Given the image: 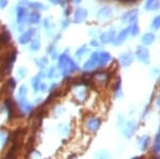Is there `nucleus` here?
<instances>
[{"mask_svg":"<svg viewBox=\"0 0 160 159\" xmlns=\"http://www.w3.org/2000/svg\"><path fill=\"white\" fill-rule=\"evenodd\" d=\"M98 67H102V66H100V63H99L98 52H93L89 60L84 63L83 68L86 71H93V70H95V68H98Z\"/></svg>","mask_w":160,"mask_h":159,"instance_id":"obj_6","label":"nucleus"},{"mask_svg":"<svg viewBox=\"0 0 160 159\" xmlns=\"http://www.w3.org/2000/svg\"><path fill=\"white\" fill-rule=\"evenodd\" d=\"M93 81L99 87H105L106 84L110 81V75L108 72H99V73H94L92 75Z\"/></svg>","mask_w":160,"mask_h":159,"instance_id":"obj_5","label":"nucleus"},{"mask_svg":"<svg viewBox=\"0 0 160 159\" xmlns=\"http://www.w3.org/2000/svg\"><path fill=\"white\" fill-rule=\"evenodd\" d=\"M68 159H76V156H72V157H69Z\"/></svg>","mask_w":160,"mask_h":159,"instance_id":"obj_47","label":"nucleus"},{"mask_svg":"<svg viewBox=\"0 0 160 159\" xmlns=\"http://www.w3.org/2000/svg\"><path fill=\"white\" fill-rule=\"evenodd\" d=\"M40 19H41V15L38 14V12L31 13L29 15V17H28V20H29L31 24H38V22H40Z\"/></svg>","mask_w":160,"mask_h":159,"instance_id":"obj_30","label":"nucleus"},{"mask_svg":"<svg viewBox=\"0 0 160 159\" xmlns=\"http://www.w3.org/2000/svg\"><path fill=\"white\" fill-rule=\"evenodd\" d=\"M153 159H160V156H155Z\"/></svg>","mask_w":160,"mask_h":159,"instance_id":"obj_46","label":"nucleus"},{"mask_svg":"<svg viewBox=\"0 0 160 159\" xmlns=\"http://www.w3.org/2000/svg\"><path fill=\"white\" fill-rule=\"evenodd\" d=\"M154 152L156 154H160V132L155 137V142H154Z\"/></svg>","mask_w":160,"mask_h":159,"instance_id":"obj_32","label":"nucleus"},{"mask_svg":"<svg viewBox=\"0 0 160 159\" xmlns=\"http://www.w3.org/2000/svg\"><path fill=\"white\" fill-rule=\"evenodd\" d=\"M137 15H138V11L137 10H131L130 12H127L122 17V20L127 22H135L137 19Z\"/></svg>","mask_w":160,"mask_h":159,"instance_id":"obj_20","label":"nucleus"},{"mask_svg":"<svg viewBox=\"0 0 160 159\" xmlns=\"http://www.w3.org/2000/svg\"><path fill=\"white\" fill-rule=\"evenodd\" d=\"M47 90H48V86L45 82H43V81H42V83H41V87H40V93H45Z\"/></svg>","mask_w":160,"mask_h":159,"instance_id":"obj_40","label":"nucleus"},{"mask_svg":"<svg viewBox=\"0 0 160 159\" xmlns=\"http://www.w3.org/2000/svg\"><path fill=\"white\" fill-rule=\"evenodd\" d=\"M136 57L140 62H142L143 64H149V51L148 48L143 47V46H139L136 50Z\"/></svg>","mask_w":160,"mask_h":159,"instance_id":"obj_7","label":"nucleus"},{"mask_svg":"<svg viewBox=\"0 0 160 159\" xmlns=\"http://www.w3.org/2000/svg\"><path fill=\"white\" fill-rule=\"evenodd\" d=\"M141 41H142V44L143 45H151L152 43L155 41V35L153 34V33L148 32L142 37Z\"/></svg>","mask_w":160,"mask_h":159,"instance_id":"obj_24","label":"nucleus"},{"mask_svg":"<svg viewBox=\"0 0 160 159\" xmlns=\"http://www.w3.org/2000/svg\"><path fill=\"white\" fill-rule=\"evenodd\" d=\"M125 123H126L125 117H124L123 114H118V119H117V125H118V127L120 128V129H122L123 126L125 125Z\"/></svg>","mask_w":160,"mask_h":159,"instance_id":"obj_33","label":"nucleus"},{"mask_svg":"<svg viewBox=\"0 0 160 159\" xmlns=\"http://www.w3.org/2000/svg\"><path fill=\"white\" fill-rule=\"evenodd\" d=\"M29 159H41V154L38 152V151H34L30 154Z\"/></svg>","mask_w":160,"mask_h":159,"instance_id":"obj_39","label":"nucleus"},{"mask_svg":"<svg viewBox=\"0 0 160 159\" xmlns=\"http://www.w3.org/2000/svg\"><path fill=\"white\" fill-rule=\"evenodd\" d=\"M137 128H138L137 122L133 121V120H130V121H126L125 125H124L123 128L121 129V132H122V135L126 139H130L137 132Z\"/></svg>","mask_w":160,"mask_h":159,"instance_id":"obj_4","label":"nucleus"},{"mask_svg":"<svg viewBox=\"0 0 160 159\" xmlns=\"http://www.w3.org/2000/svg\"><path fill=\"white\" fill-rule=\"evenodd\" d=\"M9 139H10L9 132H6L4 129H1V128H0V142H1V144L3 145V147L6 144H8Z\"/></svg>","mask_w":160,"mask_h":159,"instance_id":"obj_26","label":"nucleus"},{"mask_svg":"<svg viewBox=\"0 0 160 159\" xmlns=\"http://www.w3.org/2000/svg\"><path fill=\"white\" fill-rule=\"evenodd\" d=\"M26 17H27V10L24 7L19 6L17 7V22H18V24H22L26 19Z\"/></svg>","mask_w":160,"mask_h":159,"instance_id":"obj_23","label":"nucleus"},{"mask_svg":"<svg viewBox=\"0 0 160 159\" xmlns=\"http://www.w3.org/2000/svg\"><path fill=\"white\" fill-rule=\"evenodd\" d=\"M84 132H88L89 135H94L99 130L100 126H102V120L98 117L95 115H90L84 119L83 123H82Z\"/></svg>","mask_w":160,"mask_h":159,"instance_id":"obj_2","label":"nucleus"},{"mask_svg":"<svg viewBox=\"0 0 160 159\" xmlns=\"http://www.w3.org/2000/svg\"><path fill=\"white\" fill-rule=\"evenodd\" d=\"M156 105L158 107H160V93H159V95L157 96V98H156Z\"/></svg>","mask_w":160,"mask_h":159,"instance_id":"obj_44","label":"nucleus"},{"mask_svg":"<svg viewBox=\"0 0 160 159\" xmlns=\"http://www.w3.org/2000/svg\"><path fill=\"white\" fill-rule=\"evenodd\" d=\"M28 95V88L22 84V86L19 87L18 91H17V98H25Z\"/></svg>","mask_w":160,"mask_h":159,"instance_id":"obj_29","label":"nucleus"},{"mask_svg":"<svg viewBox=\"0 0 160 159\" xmlns=\"http://www.w3.org/2000/svg\"><path fill=\"white\" fill-rule=\"evenodd\" d=\"M35 63H37V65L38 66V67L43 70V68H45L46 66L48 65V59L45 58V57L37 59V60H35Z\"/></svg>","mask_w":160,"mask_h":159,"instance_id":"obj_31","label":"nucleus"},{"mask_svg":"<svg viewBox=\"0 0 160 159\" xmlns=\"http://www.w3.org/2000/svg\"><path fill=\"white\" fill-rule=\"evenodd\" d=\"M15 88H16V81H15L14 78H10L4 84V93H7L8 95H11L14 92Z\"/></svg>","mask_w":160,"mask_h":159,"instance_id":"obj_16","label":"nucleus"},{"mask_svg":"<svg viewBox=\"0 0 160 159\" xmlns=\"http://www.w3.org/2000/svg\"><path fill=\"white\" fill-rule=\"evenodd\" d=\"M88 96H89L88 90L84 87H82V83H78V87L75 90V99L78 102H84L88 99Z\"/></svg>","mask_w":160,"mask_h":159,"instance_id":"obj_8","label":"nucleus"},{"mask_svg":"<svg viewBox=\"0 0 160 159\" xmlns=\"http://www.w3.org/2000/svg\"><path fill=\"white\" fill-rule=\"evenodd\" d=\"M133 61V56L130 51H126L120 56V62L123 67H128Z\"/></svg>","mask_w":160,"mask_h":159,"instance_id":"obj_10","label":"nucleus"},{"mask_svg":"<svg viewBox=\"0 0 160 159\" xmlns=\"http://www.w3.org/2000/svg\"><path fill=\"white\" fill-rule=\"evenodd\" d=\"M8 4V0H0V9L6 7Z\"/></svg>","mask_w":160,"mask_h":159,"instance_id":"obj_41","label":"nucleus"},{"mask_svg":"<svg viewBox=\"0 0 160 159\" xmlns=\"http://www.w3.org/2000/svg\"><path fill=\"white\" fill-rule=\"evenodd\" d=\"M129 32L131 33V35L135 37V35H137L139 33V27L136 24H133L132 26H130L129 27Z\"/></svg>","mask_w":160,"mask_h":159,"instance_id":"obj_37","label":"nucleus"},{"mask_svg":"<svg viewBox=\"0 0 160 159\" xmlns=\"http://www.w3.org/2000/svg\"><path fill=\"white\" fill-rule=\"evenodd\" d=\"M15 104H16V108L19 115H28L32 113L35 108L34 104L32 102H30L29 99H27V97H25V98H16L15 99Z\"/></svg>","mask_w":160,"mask_h":159,"instance_id":"obj_3","label":"nucleus"},{"mask_svg":"<svg viewBox=\"0 0 160 159\" xmlns=\"http://www.w3.org/2000/svg\"><path fill=\"white\" fill-rule=\"evenodd\" d=\"M34 31H35L34 29H30V30H28V31H26V32L22 33V34L20 35L19 38H18L20 44L25 45V44H27V43L31 42L33 34H34Z\"/></svg>","mask_w":160,"mask_h":159,"instance_id":"obj_13","label":"nucleus"},{"mask_svg":"<svg viewBox=\"0 0 160 159\" xmlns=\"http://www.w3.org/2000/svg\"><path fill=\"white\" fill-rule=\"evenodd\" d=\"M46 77L49 79H57L59 77L58 70L56 67H50L49 70L46 72Z\"/></svg>","mask_w":160,"mask_h":159,"instance_id":"obj_28","label":"nucleus"},{"mask_svg":"<svg viewBox=\"0 0 160 159\" xmlns=\"http://www.w3.org/2000/svg\"><path fill=\"white\" fill-rule=\"evenodd\" d=\"M58 68L61 72V75L63 77H68L71 74H74L75 72L79 70V67L77 66L76 62L68 57V55L63 53V55L59 56L58 59Z\"/></svg>","mask_w":160,"mask_h":159,"instance_id":"obj_1","label":"nucleus"},{"mask_svg":"<svg viewBox=\"0 0 160 159\" xmlns=\"http://www.w3.org/2000/svg\"><path fill=\"white\" fill-rule=\"evenodd\" d=\"M93 159H112V155L107 150H99L94 154Z\"/></svg>","mask_w":160,"mask_h":159,"instance_id":"obj_18","label":"nucleus"},{"mask_svg":"<svg viewBox=\"0 0 160 159\" xmlns=\"http://www.w3.org/2000/svg\"><path fill=\"white\" fill-rule=\"evenodd\" d=\"M152 28H153V29H156V30L160 28V15L159 16H156L154 18L153 24H152Z\"/></svg>","mask_w":160,"mask_h":159,"instance_id":"obj_36","label":"nucleus"},{"mask_svg":"<svg viewBox=\"0 0 160 159\" xmlns=\"http://www.w3.org/2000/svg\"><path fill=\"white\" fill-rule=\"evenodd\" d=\"M158 132H160V125H159V130H158Z\"/></svg>","mask_w":160,"mask_h":159,"instance_id":"obj_48","label":"nucleus"},{"mask_svg":"<svg viewBox=\"0 0 160 159\" xmlns=\"http://www.w3.org/2000/svg\"><path fill=\"white\" fill-rule=\"evenodd\" d=\"M30 7H32V9H37V10H43L44 6L42 3H40V2H32V3H30Z\"/></svg>","mask_w":160,"mask_h":159,"instance_id":"obj_38","label":"nucleus"},{"mask_svg":"<svg viewBox=\"0 0 160 159\" xmlns=\"http://www.w3.org/2000/svg\"><path fill=\"white\" fill-rule=\"evenodd\" d=\"M98 58L100 66H105L111 60V55L107 51H100V52H98Z\"/></svg>","mask_w":160,"mask_h":159,"instance_id":"obj_21","label":"nucleus"},{"mask_svg":"<svg viewBox=\"0 0 160 159\" xmlns=\"http://www.w3.org/2000/svg\"><path fill=\"white\" fill-rule=\"evenodd\" d=\"M31 51H38L41 48V41L40 38H34V40H31L30 46H29Z\"/></svg>","mask_w":160,"mask_h":159,"instance_id":"obj_27","label":"nucleus"},{"mask_svg":"<svg viewBox=\"0 0 160 159\" xmlns=\"http://www.w3.org/2000/svg\"><path fill=\"white\" fill-rule=\"evenodd\" d=\"M112 14V10L110 9L109 7H102L98 12H97V17L100 19H106V18H109Z\"/></svg>","mask_w":160,"mask_h":159,"instance_id":"obj_19","label":"nucleus"},{"mask_svg":"<svg viewBox=\"0 0 160 159\" xmlns=\"http://www.w3.org/2000/svg\"><path fill=\"white\" fill-rule=\"evenodd\" d=\"M74 1H75V3H77V4H78L79 2L81 1V0H74Z\"/></svg>","mask_w":160,"mask_h":159,"instance_id":"obj_45","label":"nucleus"},{"mask_svg":"<svg viewBox=\"0 0 160 159\" xmlns=\"http://www.w3.org/2000/svg\"><path fill=\"white\" fill-rule=\"evenodd\" d=\"M87 50H88V48H87V46L86 45H83V46H81V47L79 48V49H77L76 51V57H82V56L84 55V53L87 52Z\"/></svg>","mask_w":160,"mask_h":159,"instance_id":"obj_35","label":"nucleus"},{"mask_svg":"<svg viewBox=\"0 0 160 159\" xmlns=\"http://www.w3.org/2000/svg\"><path fill=\"white\" fill-rule=\"evenodd\" d=\"M58 132L62 137H68L71 134V127L68 124H59L58 125Z\"/></svg>","mask_w":160,"mask_h":159,"instance_id":"obj_22","label":"nucleus"},{"mask_svg":"<svg viewBox=\"0 0 160 159\" xmlns=\"http://www.w3.org/2000/svg\"><path fill=\"white\" fill-rule=\"evenodd\" d=\"M128 33H129V28L124 29L123 31H121L118 34V37H114V40H113V44H114L115 46H118V45L122 44V43H124V41H125L126 37H127Z\"/></svg>","mask_w":160,"mask_h":159,"instance_id":"obj_15","label":"nucleus"},{"mask_svg":"<svg viewBox=\"0 0 160 159\" xmlns=\"http://www.w3.org/2000/svg\"><path fill=\"white\" fill-rule=\"evenodd\" d=\"M160 7V0H148L145 3L146 10H156Z\"/></svg>","mask_w":160,"mask_h":159,"instance_id":"obj_25","label":"nucleus"},{"mask_svg":"<svg viewBox=\"0 0 160 159\" xmlns=\"http://www.w3.org/2000/svg\"><path fill=\"white\" fill-rule=\"evenodd\" d=\"M91 45L94 46V47H98V46H99V44H98V42H97V41H92Z\"/></svg>","mask_w":160,"mask_h":159,"instance_id":"obj_43","label":"nucleus"},{"mask_svg":"<svg viewBox=\"0 0 160 159\" xmlns=\"http://www.w3.org/2000/svg\"><path fill=\"white\" fill-rule=\"evenodd\" d=\"M87 15H88L87 10H84L83 7H79V9L76 10V12H75V14H74V22H77V24L83 22V20L86 19Z\"/></svg>","mask_w":160,"mask_h":159,"instance_id":"obj_12","label":"nucleus"},{"mask_svg":"<svg viewBox=\"0 0 160 159\" xmlns=\"http://www.w3.org/2000/svg\"><path fill=\"white\" fill-rule=\"evenodd\" d=\"M149 143H151V138L148 135H143L138 137L137 139V147L141 152H145L148 150V147H149Z\"/></svg>","mask_w":160,"mask_h":159,"instance_id":"obj_9","label":"nucleus"},{"mask_svg":"<svg viewBox=\"0 0 160 159\" xmlns=\"http://www.w3.org/2000/svg\"><path fill=\"white\" fill-rule=\"evenodd\" d=\"M114 37H115V31L110 30V31H107L100 35V41H102V43H104V44H109V43L113 42Z\"/></svg>","mask_w":160,"mask_h":159,"instance_id":"obj_14","label":"nucleus"},{"mask_svg":"<svg viewBox=\"0 0 160 159\" xmlns=\"http://www.w3.org/2000/svg\"><path fill=\"white\" fill-rule=\"evenodd\" d=\"M41 83H42V78L40 76H34L32 79H31V86H32V89H33V92L34 94H38L40 93V87H41Z\"/></svg>","mask_w":160,"mask_h":159,"instance_id":"obj_17","label":"nucleus"},{"mask_svg":"<svg viewBox=\"0 0 160 159\" xmlns=\"http://www.w3.org/2000/svg\"><path fill=\"white\" fill-rule=\"evenodd\" d=\"M112 91H113V95H114L115 98H121V97H123L122 82H121V79L120 78H118L117 80L113 82Z\"/></svg>","mask_w":160,"mask_h":159,"instance_id":"obj_11","label":"nucleus"},{"mask_svg":"<svg viewBox=\"0 0 160 159\" xmlns=\"http://www.w3.org/2000/svg\"><path fill=\"white\" fill-rule=\"evenodd\" d=\"M26 74H27V70H26L25 67H19L18 70H17V78H18L19 80H22L26 77Z\"/></svg>","mask_w":160,"mask_h":159,"instance_id":"obj_34","label":"nucleus"},{"mask_svg":"<svg viewBox=\"0 0 160 159\" xmlns=\"http://www.w3.org/2000/svg\"><path fill=\"white\" fill-rule=\"evenodd\" d=\"M50 1L53 2V3H64L65 0H50Z\"/></svg>","mask_w":160,"mask_h":159,"instance_id":"obj_42","label":"nucleus"}]
</instances>
